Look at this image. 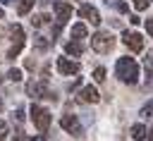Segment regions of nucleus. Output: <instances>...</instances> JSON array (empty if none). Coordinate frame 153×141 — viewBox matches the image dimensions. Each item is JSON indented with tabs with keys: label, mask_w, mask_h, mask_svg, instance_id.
<instances>
[{
	"label": "nucleus",
	"mask_w": 153,
	"mask_h": 141,
	"mask_svg": "<svg viewBox=\"0 0 153 141\" xmlns=\"http://www.w3.org/2000/svg\"><path fill=\"white\" fill-rule=\"evenodd\" d=\"M139 62L134 60V57H120L117 62H115V74H117V79L122 81V84H136L139 81Z\"/></svg>",
	"instance_id": "f257e3e1"
},
{
	"label": "nucleus",
	"mask_w": 153,
	"mask_h": 141,
	"mask_svg": "<svg viewBox=\"0 0 153 141\" xmlns=\"http://www.w3.org/2000/svg\"><path fill=\"white\" fill-rule=\"evenodd\" d=\"M112 45H115V38H112V33L110 31H96L93 36H91V48L96 50V53H110L112 50Z\"/></svg>",
	"instance_id": "f03ea898"
},
{
	"label": "nucleus",
	"mask_w": 153,
	"mask_h": 141,
	"mask_svg": "<svg viewBox=\"0 0 153 141\" xmlns=\"http://www.w3.org/2000/svg\"><path fill=\"white\" fill-rule=\"evenodd\" d=\"M31 119H33V124H36V129L41 131V134H45L48 131V127H50V110H45L43 105H38V103H33L31 105Z\"/></svg>",
	"instance_id": "7ed1b4c3"
},
{
	"label": "nucleus",
	"mask_w": 153,
	"mask_h": 141,
	"mask_svg": "<svg viewBox=\"0 0 153 141\" xmlns=\"http://www.w3.org/2000/svg\"><path fill=\"white\" fill-rule=\"evenodd\" d=\"M60 127L67 131V134H72V136H81V122H79V117L76 115H72V112H67V115H62L60 117Z\"/></svg>",
	"instance_id": "20e7f679"
},
{
	"label": "nucleus",
	"mask_w": 153,
	"mask_h": 141,
	"mask_svg": "<svg viewBox=\"0 0 153 141\" xmlns=\"http://www.w3.org/2000/svg\"><path fill=\"white\" fill-rule=\"evenodd\" d=\"M122 43H124L129 50H134V53H141V50H143V36H141L139 31H124V33H122Z\"/></svg>",
	"instance_id": "39448f33"
},
{
	"label": "nucleus",
	"mask_w": 153,
	"mask_h": 141,
	"mask_svg": "<svg viewBox=\"0 0 153 141\" xmlns=\"http://www.w3.org/2000/svg\"><path fill=\"white\" fill-rule=\"evenodd\" d=\"M26 91L33 98H55V93L45 86V81H31V84H26Z\"/></svg>",
	"instance_id": "423d86ee"
},
{
	"label": "nucleus",
	"mask_w": 153,
	"mask_h": 141,
	"mask_svg": "<svg viewBox=\"0 0 153 141\" xmlns=\"http://www.w3.org/2000/svg\"><path fill=\"white\" fill-rule=\"evenodd\" d=\"M81 67H79V62H74V60H69V57H57V72L62 74V76H72V74H76Z\"/></svg>",
	"instance_id": "0eeeda50"
},
{
	"label": "nucleus",
	"mask_w": 153,
	"mask_h": 141,
	"mask_svg": "<svg viewBox=\"0 0 153 141\" xmlns=\"http://www.w3.org/2000/svg\"><path fill=\"white\" fill-rule=\"evenodd\" d=\"M79 17L86 19V22H91V24H100V12H98L93 5H88V2L79 5Z\"/></svg>",
	"instance_id": "6e6552de"
},
{
	"label": "nucleus",
	"mask_w": 153,
	"mask_h": 141,
	"mask_svg": "<svg viewBox=\"0 0 153 141\" xmlns=\"http://www.w3.org/2000/svg\"><path fill=\"white\" fill-rule=\"evenodd\" d=\"M55 17H57V24H67V19L72 17V5L69 2H55Z\"/></svg>",
	"instance_id": "1a4fd4ad"
},
{
	"label": "nucleus",
	"mask_w": 153,
	"mask_h": 141,
	"mask_svg": "<svg viewBox=\"0 0 153 141\" xmlns=\"http://www.w3.org/2000/svg\"><path fill=\"white\" fill-rule=\"evenodd\" d=\"M79 100H81V103H98L100 96H98V91H96L93 86H84L81 93H79Z\"/></svg>",
	"instance_id": "9d476101"
},
{
	"label": "nucleus",
	"mask_w": 153,
	"mask_h": 141,
	"mask_svg": "<svg viewBox=\"0 0 153 141\" xmlns=\"http://www.w3.org/2000/svg\"><path fill=\"white\" fill-rule=\"evenodd\" d=\"M65 53L67 55H74V57H79L81 53H84V45H81V41H69V43H65Z\"/></svg>",
	"instance_id": "9b49d317"
},
{
	"label": "nucleus",
	"mask_w": 153,
	"mask_h": 141,
	"mask_svg": "<svg viewBox=\"0 0 153 141\" xmlns=\"http://www.w3.org/2000/svg\"><path fill=\"white\" fill-rule=\"evenodd\" d=\"M86 36H88L86 24H81V22H79V24H74V26H72V38H74V41H81V38H86Z\"/></svg>",
	"instance_id": "f8f14e48"
},
{
	"label": "nucleus",
	"mask_w": 153,
	"mask_h": 141,
	"mask_svg": "<svg viewBox=\"0 0 153 141\" xmlns=\"http://www.w3.org/2000/svg\"><path fill=\"white\" fill-rule=\"evenodd\" d=\"M146 136H148V129H146L143 124H134V127H131V139H134V141H143Z\"/></svg>",
	"instance_id": "ddd939ff"
},
{
	"label": "nucleus",
	"mask_w": 153,
	"mask_h": 141,
	"mask_svg": "<svg viewBox=\"0 0 153 141\" xmlns=\"http://www.w3.org/2000/svg\"><path fill=\"white\" fill-rule=\"evenodd\" d=\"M22 48H24V41H14V43H12V48L7 50V57H10V60H14V57L22 53Z\"/></svg>",
	"instance_id": "4468645a"
},
{
	"label": "nucleus",
	"mask_w": 153,
	"mask_h": 141,
	"mask_svg": "<svg viewBox=\"0 0 153 141\" xmlns=\"http://www.w3.org/2000/svg\"><path fill=\"white\" fill-rule=\"evenodd\" d=\"M33 2H36V0H19L17 12H19V14H29V12H31V7H33Z\"/></svg>",
	"instance_id": "2eb2a0df"
},
{
	"label": "nucleus",
	"mask_w": 153,
	"mask_h": 141,
	"mask_svg": "<svg viewBox=\"0 0 153 141\" xmlns=\"http://www.w3.org/2000/svg\"><path fill=\"white\" fill-rule=\"evenodd\" d=\"M143 67H146V74H148V79H151V76H153V53H146Z\"/></svg>",
	"instance_id": "dca6fc26"
},
{
	"label": "nucleus",
	"mask_w": 153,
	"mask_h": 141,
	"mask_svg": "<svg viewBox=\"0 0 153 141\" xmlns=\"http://www.w3.org/2000/svg\"><path fill=\"white\" fill-rule=\"evenodd\" d=\"M7 79H10V81H22V69H17V67L10 69V72H7Z\"/></svg>",
	"instance_id": "f3484780"
},
{
	"label": "nucleus",
	"mask_w": 153,
	"mask_h": 141,
	"mask_svg": "<svg viewBox=\"0 0 153 141\" xmlns=\"http://www.w3.org/2000/svg\"><path fill=\"white\" fill-rule=\"evenodd\" d=\"M139 115H141V117H153V103H146V105L139 110Z\"/></svg>",
	"instance_id": "a211bd4d"
},
{
	"label": "nucleus",
	"mask_w": 153,
	"mask_h": 141,
	"mask_svg": "<svg viewBox=\"0 0 153 141\" xmlns=\"http://www.w3.org/2000/svg\"><path fill=\"white\" fill-rule=\"evenodd\" d=\"M45 22H48V14H36V17L31 19V24H33V26H43Z\"/></svg>",
	"instance_id": "6ab92c4d"
},
{
	"label": "nucleus",
	"mask_w": 153,
	"mask_h": 141,
	"mask_svg": "<svg viewBox=\"0 0 153 141\" xmlns=\"http://www.w3.org/2000/svg\"><path fill=\"white\" fill-rule=\"evenodd\" d=\"M134 2V7H136V12H143L148 5H151V0H131Z\"/></svg>",
	"instance_id": "aec40b11"
},
{
	"label": "nucleus",
	"mask_w": 153,
	"mask_h": 141,
	"mask_svg": "<svg viewBox=\"0 0 153 141\" xmlns=\"http://www.w3.org/2000/svg\"><path fill=\"white\" fill-rule=\"evenodd\" d=\"M93 79H96V81H103V79H105V67H96V69H93Z\"/></svg>",
	"instance_id": "412c9836"
},
{
	"label": "nucleus",
	"mask_w": 153,
	"mask_h": 141,
	"mask_svg": "<svg viewBox=\"0 0 153 141\" xmlns=\"http://www.w3.org/2000/svg\"><path fill=\"white\" fill-rule=\"evenodd\" d=\"M7 134H10V127H7V122H5V119H0V141H2Z\"/></svg>",
	"instance_id": "4be33fe9"
},
{
	"label": "nucleus",
	"mask_w": 153,
	"mask_h": 141,
	"mask_svg": "<svg viewBox=\"0 0 153 141\" xmlns=\"http://www.w3.org/2000/svg\"><path fill=\"white\" fill-rule=\"evenodd\" d=\"M146 31H148V36L153 38V17H148V19H146Z\"/></svg>",
	"instance_id": "5701e85b"
},
{
	"label": "nucleus",
	"mask_w": 153,
	"mask_h": 141,
	"mask_svg": "<svg viewBox=\"0 0 153 141\" xmlns=\"http://www.w3.org/2000/svg\"><path fill=\"white\" fill-rule=\"evenodd\" d=\"M115 7H117L120 12H127V5H124V2H115Z\"/></svg>",
	"instance_id": "b1692460"
},
{
	"label": "nucleus",
	"mask_w": 153,
	"mask_h": 141,
	"mask_svg": "<svg viewBox=\"0 0 153 141\" xmlns=\"http://www.w3.org/2000/svg\"><path fill=\"white\" fill-rule=\"evenodd\" d=\"M36 48H48V43H45L43 38H38V41H36Z\"/></svg>",
	"instance_id": "393cba45"
},
{
	"label": "nucleus",
	"mask_w": 153,
	"mask_h": 141,
	"mask_svg": "<svg viewBox=\"0 0 153 141\" xmlns=\"http://www.w3.org/2000/svg\"><path fill=\"white\" fill-rule=\"evenodd\" d=\"M14 117H17V119H24V110H22V108H19V110H17V112H14Z\"/></svg>",
	"instance_id": "a878e982"
},
{
	"label": "nucleus",
	"mask_w": 153,
	"mask_h": 141,
	"mask_svg": "<svg viewBox=\"0 0 153 141\" xmlns=\"http://www.w3.org/2000/svg\"><path fill=\"white\" fill-rule=\"evenodd\" d=\"M14 141H24V134H22V131H17V136H14Z\"/></svg>",
	"instance_id": "bb28decb"
},
{
	"label": "nucleus",
	"mask_w": 153,
	"mask_h": 141,
	"mask_svg": "<svg viewBox=\"0 0 153 141\" xmlns=\"http://www.w3.org/2000/svg\"><path fill=\"white\" fill-rule=\"evenodd\" d=\"M31 141H45V136H43V134H38V136H33Z\"/></svg>",
	"instance_id": "cd10ccee"
},
{
	"label": "nucleus",
	"mask_w": 153,
	"mask_h": 141,
	"mask_svg": "<svg viewBox=\"0 0 153 141\" xmlns=\"http://www.w3.org/2000/svg\"><path fill=\"white\" fill-rule=\"evenodd\" d=\"M0 2H2V5H10V2H12V0H0Z\"/></svg>",
	"instance_id": "c85d7f7f"
},
{
	"label": "nucleus",
	"mask_w": 153,
	"mask_h": 141,
	"mask_svg": "<svg viewBox=\"0 0 153 141\" xmlns=\"http://www.w3.org/2000/svg\"><path fill=\"white\" fill-rule=\"evenodd\" d=\"M148 139H151V141H153V131H151V136H148Z\"/></svg>",
	"instance_id": "c756f323"
},
{
	"label": "nucleus",
	"mask_w": 153,
	"mask_h": 141,
	"mask_svg": "<svg viewBox=\"0 0 153 141\" xmlns=\"http://www.w3.org/2000/svg\"><path fill=\"white\" fill-rule=\"evenodd\" d=\"M151 2H153V0H151Z\"/></svg>",
	"instance_id": "7c9ffc66"
},
{
	"label": "nucleus",
	"mask_w": 153,
	"mask_h": 141,
	"mask_svg": "<svg viewBox=\"0 0 153 141\" xmlns=\"http://www.w3.org/2000/svg\"><path fill=\"white\" fill-rule=\"evenodd\" d=\"M0 81H2V79H0Z\"/></svg>",
	"instance_id": "2f4dec72"
}]
</instances>
